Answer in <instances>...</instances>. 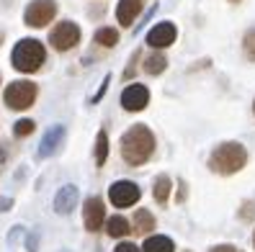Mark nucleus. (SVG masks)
<instances>
[{
	"instance_id": "nucleus-31",
	"label": "nucleus",
	"mask_w": 255,
	"mask_h": 252,
	"mask_svg": "<svg viewBox=\"0 0 255 252\" xmlns=\"http://www.w3.org/2000/svg\"><path fill=\"white\" fill-rule=\"evenodd\" d=\"M253 245H255V237H253Z\"/></svg>"
},
{
	"instance_id": "nucleus-6",
	"label": "nucleus",
	"mask_w": 255,
	"mask_h": 252,
	"mask_svg": "<svg viewBox=\"0 0 255 252\" xmlns=\"http://www.w3.org/2000/svg\"><path fill=\"white\" fill-rule=\"evenodd\" d=\"M36 95H39V85L34 80H13L5 87L3 100L10 111H26L36 103Z\"/></svg>"
},
{
	"instance_id": "nucleus-11",
	"label": "nucleus",
	"mask_w": 255,
	"mask_h": 252,
	"mask_svg": "<svg viewBox=\"0 0 255 252\" xmlns=\"http://www.w3.org/2000/svg\"><path fill=\"white\" fill-rule=\"evenodd\" d=\"M83 216H85V229L88 232H98L103 227V219H106V206H103V198H98V196L88 198L85 209H83Z\"/></svg>"
},
{
	"instance_id": "nucleus-1",
	"label": "nucleus",
	"mask_w": 255,
	"mask_h": 252,
	"mask_svg": "<svg viewBox=\"0 0 255 252\" xmlns=\"http://www.w3.org/2000/svg\"><path fill=\"white\" fill-rule=\"evenodd\" d=\"M155 155V134L144 124L131 126L127 134L122 137V157L127 165L139 168Z\"/></svg>"
},
{
	"instance_id": "nucleus-30",
	"label": "nucleus",
	"mask_w": 255,
	"mask_h": 252,
	"mask_svg": "<svg viewBox=\"0 0 255 252\" xmlns=\"http://www.w3.org/2000/svg\"><path fill=\"white\" fill-rule=\"evenodd\" d=\"M253 111H255V103H253Z\"/></svg>"
},
{
	"instance_id": "nucleus-18",
	"label": "nucleus",
	"mask_w": 255,
	"mask_h": 252,
	"mask_svg": "<svg viewBox=\"0 0 255 252\" xmlns=\"http://www.w3.org/2000/svg\"><path fill=\"white\" fill-rule=\"evenodd\" d=\"M106 232H109V237H127L129 232H131V224L124 219V216H111L109 221H106Z\"/></svg>"
},
{
	"instance_id": "nucleus-27",
	"label": "nucleus",
	"mask_w": 255,
	"mask_h": 252,
	"mask_svg": "<svg viewBox=\"0 0 255 252\" xmlns=\"http://www.w3.org/2000/svg\"><path fill=\"white\" fill-rule=\"evenodd\" d=\"M10 206H13V201H10V198H0V211H8Z\"/></svg>"
},
{
	"instance_id": "nucleus-3",
	"label": "nucleus",
	"mask_w": 255,
	"mask_h": 252,
	"mask_svg": "<svg viewBox=\"0 0 255 252\" xmlns=\"http://www.w3.org/2000/svg\"><path fill=\"white\" fill-rule=\"evenodd\" d=\"M248 165V152L240 142H224L209 157V168L217 175H235Z\"/></svg>"
},
{
	"instance_id": "nucleus-25",
	"label": "nucleus",
	"mask_w": 255,
	"mask_h": 252,
	"mask_svg": "<svg viewBox=\"0 0 255 252\" xmlns=\"http://www.w3.org/2000/svg\"><path fill=\"white\" fill-rule=\"evenodd\" d=\"M114 252H142V247L131 245V242H122V245H116V250H114Z\"/></svg>"
},
{
	"instance_id": "nucleus-4",
	"label": "nucleus",
	"mask_w": 255,
	"mask_h": 252,
	"mask_svg": "<svg viewBox=\"0 0 255 252\" xmlns=\"http://www.w3.org/2000/svg\"><path fill=\"white\" fill-rule=\"evenodd\" d=\"M80 41H83V28H80V23H75V21H70V18L57 21V23L49 28V36H47V44H49L57 54L72 52Z\"/></svg>"
},
{
	"instance_id": "nucleus-21",
	"label": "nucleus",
	"mask_w": 255,
	"mask_h": 252,
	"mask_svg": "<svg viewBox=\"0 0 255 252\" xmlns=\"http://www.w3.org/2000/svg\"><path fill=\"white\" fill-rule=\"evenodd\" d=\"M243 54L248 62H255V28H248L243 36Z\"/></svg>"
},
{
	"instance_id": "nucleus-2",
	"label": "nucleus",
	"mask_w": 255,
	"mask_h": 252,
	"mask_svg": "<svg viewBox=\"0 0 255 252\" xmlns=\"http://www.w3.org/2000/svg\"><path fill=\"white\" fill-rule=\"evenodd\" d=\"M47 65V44H41V39L26 36L16 41V47L10 52V67L21 72V75H36V72Z\"/></svg>"
},
{
	"instance_id": "nucleus-19",
	"label": "nucleus",
	"mask_w": 255,
	"mask_h": 252,
	"mask_svg": "<svg viewBox=\"0 0 255 252\" xmlns=\"http://www.w3.org/2000/svg\"><path fill=\"white\" fill-rule=\"evenodd\" d=\"M170 177L168 175H157V180H155V188H152V196H155V201L157 203H168V198H170Z\"/></svg>"
},
{
	"instance_id": "nucleus-28",
	"label": "nucleus",
	"mask_w": 255,
	"mask_h": 252,
	"mask_svg": "<svg viewBox=\"0 0 255 252\" xmlns=\"http://www.w3.org/2000/svg\"><path fill=\"white\" fill-rule=\"evenodd\" d=\"M3 44H5V31L0 28V47H3Z\"/></svg>"
},
{
	"instance_id": "nucleus-17",
	"label": "nucleus",
	"mask_w": 255,
	"mask_h": 252,
	"mask_svg": "<svg viewBox=\"0 0 255 252\" xmlns=\"http://www.w3.org/2000/svg\"><path fill=\"white\" fill-rule=\"evenodd\" d=\"M142 252H175V245L168 237H147Z\"/></svg>"
},
{
	"instance_id": "nucleus-13",
	"label": "nucleus",
	"mask_w": 255,
	"mask_h": 252,
	"mask_svg": "<svg viewBox=\"0 0 255 252\" xmlns=\"http://www.w3.org/2000/svg\"><path fill=\"white\" fill-rule=\"evenodd\" d=\"M75 206H78V188H75V185L59 188V193L54 196V209H57V214H70Z\"/></svg>"
},
{
	"instance_id": "nucleus-12",
	"label": "nucleus",
	"mask_w": 255,
	"mask_h": 252,
	"mask_svg": "<svg viewBox=\"0 0 255 252\" xmlns=\"http://www.w3.org/2000/svg\"><path fill=\"white\" fill-rule=\"evenodd\" d=\"M62 142H65V126H52L49 131H44V137H41V144H39V157L44 160V157H52V155H57V150L62 147Z\"/></svg>"
},
{
	"instance_id": "nucleus-20",
	"label": "nucleus",
	"mask_w": 255,
	"mask_h": 252,
	"mask_svg": "<svg viewBox=\"0 0 255 252\" xmlns=\"http://www.w3.org/2000/svg\"><path fill=\"white\" fill-rule=\"evenodd\" d=\"M106 157H109V134L106 131H98V137H96V162H98V168H103Z\"/></svg>"
},
{
	"instance_id": "nucleus-14",
	"label": "nucleus",
	"mask_w": 255,
	"mask_h": 252,
	"mask_svg": "<svg viewBox=\"0 0 255 252\" xmlns=\"http://www.w3.org/2000/svg\"><path fill=\"white\" fill-rule=\"evenodd\" d=\"M119 41H122V34H119V28H114V26H98L96 34H93V44L101 49H114Z\"/></svg>"
},
{
	"instance_id": "nucleus-22",
	"label": "nucleus",
	"mask_w": 255,
	"mask_h": 252,
	"mask_svg": "<svg viewBox=\"0 0 255 252\" xmlns=\"http://www.w3.org/2000/svg\"><path fill=\"white\" fill-rule=\"evenodd\" d=\"M34 129H36V124L31 121V118H23V121H16V124H13V134H16L18 139H23V137H31Z\"/></svg>"
},
{
	"instance_id": "nucleus-26",
	"label": "nucleus",
	"mask_w": 255,
	"mask_h": 252,
	"mask_svg": "<svg viewBox=\"0 0 255 252\" xmlns=\"http://www.w3.org/2000/svg\"><path fill=\"white\" fill-rule=\"evenodd\" d=\"M209 252H240V250L232 247V245H217V247H212Z\"/></svg>"
},
{
	"instance_id": "nucleus-10",
	"label": "nucleus",
	"mask_w": 255,
	"mask_h": 252,
	"mask_svg": "<svg viewBox=\"0 0 255 252\" xmlns=\"http://www.w3.org/2000/svg\"><path fill=\"white\" fill-rule=\"evenodd\" d=\"M144 13V0H119L116 3V23L122 28H131Z\"/></svg>"
},
{
	"instance_id": "nucleus-7",
	"label": "nucleus",
	"mask_w": 255,
	"mask_h": 252,
	"mask_svg": "<svg viewBox=\"0 0 255 252\" xmlns=\"http://www.w3.org/2000/svg\"><path fill=\"white\" fill-rule=\"evenodd\" d=\"M175 39H178V26H175L173 21H160V23H155V26L147 31V36H144V41H147L149 49H168V47H173V44H175Z\"/></svg>"
},
{
	"instance_id": "nucleus-5",
	"label": "nucleus",
	"mask_w": 255,
	"mask_h": 252,
	"mask_svg": "<svg viewBox=\"0 0 255 252\" xmlns=\"http://www.w3.org/2000/svg\"><path fill=\"white\" fill-rule=\"evenodd\" d=\"M59 5L57 0H28L23 8V26L41 31V28H49L57 21Z\"/></svg>"
},
{
	"instance_id": "nucleus-24",
	"label": "nucleus",
	"mask_w": 255,
	"mask_h": 252,
	"mask_svg": "<svg viewBox=\"0 0 255 252\" xmlns=\"http://www.w3.org/2000/svg\"><path fill=\"white\" fill-rule=\"evenodd\" d=\"M240 216H243L245 221H250V219L255 216V203H253V201H248V203L243 206V211H240Z\"/></svg>"
},
{
	"instance_id": "nucleus-29",
	"label": "nucleus",
	"mask_w": 255,
	"mask_h": 252,
	"mask_svg": "<svg viewBox=\"0 0 255 252\" xmlns=\"http://www.w3.org/2000/svg\"><path fill=\"white\" fill-rule=\"evenodd\" d=\"M227 3H232V5H240V3H243V0H227Z\"/></svg>"
},
{
	"instance_id": "nucleus-15",
	"label": "nucleus",
	"mask_w": 255,
	"mask_h": 252,
	"mask_svg": "<svg viewBox=\"0 0 255 252\" xmlns=\"http://www.w3.org/2000/svg\"><path fill=\"white\" fill-rule=\"evenodd\" d=\"M142 70L147 72V75H152V78L162 75V72L168 70V57L162 54V49H155L152 54H147V57H144V62H142Z\"/></svg>"
},
{
	"instance_id": "nucleus-23",
	"label": "nucleus",
	"mask_w": 255,
	"mask_h": 252,
	"mask_svg": "<svg viewBox=\"0 0 255 252\" xmlns=\"http://www.w3.org/2000/svg\"><path fill=\"white\" fill-rule=\"evenodd\" d=\"M139 59H142V52L137 49V52L131 54V59H129V67L124 70V78H127V80H131V78H134V72H137V65H139Z\"/></svg>"
},
{
	"instance_id": "nucleus-16",
	"label": "nucleus",
	"mask_w": 255,
	"mask_h": 252,
	"mask_svg": "<svg viewBox=\"0 0 255 252\" xmlns=\"http://www.w3.org/2000/svg\"><path fill=\"white\" fill-rule=\"evenodd\" d=\"M131 227H134L131 232H137V234H149L155 229V216L149 214L147 209H139L137 214H134V224Z\"/></svg>"
},
{
	"instance_id": "nucleus-8",
	"label": "nucleus",
	"mask_w": 255,
	"mask_h": 252,
	"mask_svg": "<svg viewBox=\"0 0 255 252\" xmlns=\"http://www.w3.org/2000/svg\"><path fill=\"white\" fill-rule=\"evenodd\" d=\"M142 196V190L137 183H131V180H119L109 188V198L114 206H119V209H129V206H134L139 201Z\"/></svg>"
},
{
	"instance_id": "nucleus-9",
	"label": "nucleus",
	"mask_w": 255,
	"mask_h": 252,
	"mask_svg": "<svg viewBox=\"0 0 255 252\" xmlns=\"http://www.w3.org/2000/svg\"><path fill=\"white\" fill-rule=\"evenodd\" d=\"M147 103H149L147 85L134 83V85H127V87H124V93H122V106H124V111H131V113L144 111Z\"/></svg>"
}]
</instances>
